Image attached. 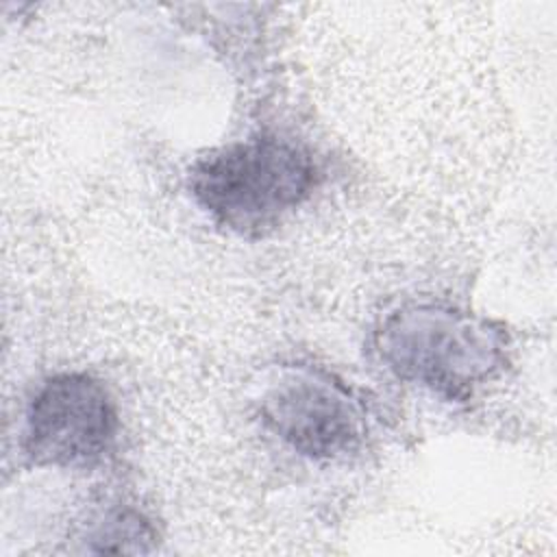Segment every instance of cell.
I'll list each match as a JSON object with an SVG mask.
<instances>
[{
	"instance_id": "1",
	"label": "cell",
	"mask_w": 557,
	"mask_h": 557,
	"mask_svg": "<svg viewBox=\"0 0 557 557\" xmlns=\"http://www.w3.org/2000/svg\"><path fill=\"white\" fill-rule=\"evenodd\" d=\"M379 361L400 381L463 400L509 361V333L492 318L448 302H409L372 335Z\"/></svg>"
},
{
	"instance_id": "2",
	"label": "cell",
	"mask_w": 557,
	"mask_h": 557,
	"mask_svg": "<svg viewBox=\"0 0 557 557\" xmlns=\"http://www.w3.org/2000/svg\"><path fill=\"white\" fill-rule=\"evenodd\" d=\"M318 165L294 139L252 135L198 157L189 191L200 211L228 233L261 237L292 215L313 191Z\"/></svg>"
},
{
	"instance_id": "3",
	"label": "cell",
	"mask_w": 557,
	"mask_h": 557,
	"mask_svg": "<svg viewBox=\"0 0 557 557\" xmlns=\"http://www.w3.org/2000/svg\"><path fill=\"white\" fill-rule=\"evenodd\" d=\"M263 426L309 459H339L366 435V409L335 374L315 366H287L259 400Z\"/></svg>"
},
{
	"instance_id": "4",
	"label": "cell",
	"mask_w": 557,
	"mask_h": 557,
	"mask_svg": "<svg viewBox=\"0 0 557 557\" xmlns=\"http://www.w3.org/2000/svg\"><path fill=\"white\" fill-rule=\"evenodd\" d=\"M117 411L107 387L87 372H59L33 392L22 450L39 468H85L115 442Z\"/></svg>"
}]
</instances>
